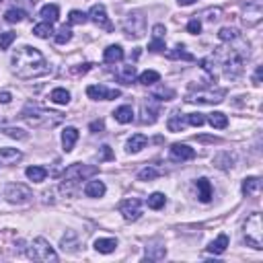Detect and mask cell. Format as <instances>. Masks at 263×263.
Instances as JSON below:
<instances>
[{
	"mask_svg": "<svg viewBox=\"0 0 263 263\" xmlns=\"http://www.w3.org/2000/svg\"><path fill=\"white\" fill-rule=\"evenodd\" d=\"M11 64H13V72L19 78H25V81L49 74V64L46 56L37 48H31V46H23L16 49L13 54Z\"/></svg>",
	"mask_w": 263,
	"mask_h": 263,
	"instance_id": "6da1fadb",
	"label": "cell"
},
{
	"mask_svg": "<svg viewBox=\"0 0 263 263\" xmlns=\"http://www.w3.org/2000/svg\"><path fill=\"white\" fill-rule=\"evenodd\" d=\"M21 117L27 121L31 128H56L62 121V113L48 111L37 103H27L21 111Z\"/></svg>",
	"mask_w": 263,
	"mask_h": 263,
	"instance_id": "7a4b0ae2",
	"label": "cell"
},
{
	"mask_svg": "<svg viewBox=\"0 0 263 263\" xmlns=\"http://www.w3.org/2000/svg\"><path fill=\"white\" fill-rule=\"evenodd\" d=\"M249 58V48H236V49H229L222 58V68L224 74L229 78H239L245 70V60Z\"/></svg>",
	"mask_w": 263,
	"mask_h": 263,
	"instance_id": "3957f363",
	"label": "cell"
},
{
	"mask_svg": "<svg viewBox=\"0 0 263 263\" xmlns=\"http://www.w3.org/2000/svg\"><path fill=\"white\" fill-rule=\"evenodd\" d=\"M243 236L247 241L249 247L261 251L263 249V224H261V214L259 212H253L247 222H245V229H243Z\"/></svg>",
	"mask_w": 263,
	"mask_h": 263,
	"instance_id": "277c9868",
	"label": "cell"
},
{
	"mask_svg": "<svg viewBox=\"0 0 263 263\" xmlns=\"http://www.w3.org/2000/svg\"><path fill=\"white\" fill-rule=\"evenodd\" d=\"M121 29H124V33L128 35V37H134V39L144 37V33H146V16H144V13H140V11L128 13L124 23H121Z\"/></svg>",
	"mask_w": 263,
	"mask_h": 263,
	"instance_id": "5b68a950",
	"label": "cell"
},
{
	"mask_svg": "<svg viewBox=\"0 0 263 263\" xmlns=\"http://www.w3.org/2000/svg\"><path fill=\"white\" fill-rule=\"evenodd\" d=\"M97 173H99V169L95 164L74 163L64 171V185H76V183L86 181L89 177H93V175H97Z\"/></svg>",
	"mask_w": 263,
	"mask_h": 263,
	"instance_id": "8992f818",
	"label": "cell"
},
{
	"mask_svg": "<svg viewBox=\"0 0 263 263\" xmlns=\"http://www.w3.org/2000/svg\"><path fill=\"white\" fill-rule=\"evenodd\" d=\"M224 97H226L224 89H199V91H194V93H187L185 101L187 103H199V105H216V103H222Z\"/></svg>",
	"mask_w": 263,
	"mask_h": 263,
	"instance_id": "52a82bcc",
	"label": "cell"
},
{
	"mask_svg": "<svg viewBox=\"0 0 263 263\" xmlns=\"http://www.w3.org/2000/svg\"><path fill=\"white\" fill-rule=\"evenodd\" d=\"M29 257L35 259V261H58V253L51 249V245L46 241V239H41V236H37V239H33L31 243V247H29Z\"/></svg>",
	"mask_w": 263,
	"mask_h": 263,
	"instance_id": "ba28073f",
	"label": "cell"
},
{
	"mask_svg": "<svg viewBox=\"0 0 263 263\" xmlns=\"http://www.w3.org/2000/svg\"><path fill=\"white\" fill-rule=\"evenodd\" d=\"M4 197L6 201L11 204H16V206H23V204H29L33 194L27 185H21V183H11V185L4 187Z\"/></svg>",
	"mask_w": 263,
	"mask_h": 263,
	"instance_id": "9c48e42d",
	"label": "cell"
},
{
	"mask_svg": "<svg viewBox=\"0 0 263 263\" xmlns=\"http://www.w3.org/2000/svg\"><path fill=\"white\" fill-rule=\"evenodd\" d=\"M119 214L126 218L128 222H136L140 216H142V204H140V199L136 197H128L119 204Z\"/></svg>",
	"mask_w": 263,
	"mask_h": 263,
	"instance_id": "30bf717a",
	"label": "cell"
},
{
	"mask_svg": "<svg viewBox=\"0 0 263 263\" xmlns=\"http://www.w3.org/2000/svg\"><path fill=\"white\" fill-rule=\"evenodd\" d=\"M263 19V6H261V0H253V2H249L247 6H245L243 11V23L247 25V27H255V25H259Z\"/></svg>",
	"mask_w": 263,
	"mask_h": 263,
	"instance_id": "8fae6325",
	"label": "cell"
},
{
	"mask_svg": "<svg viewBox=\"0 0 263 263\" xmlns=\"http://www.w3.org/2000/svg\"><path fill=\"white\" fill-rule=\"evenodd\" d=\"M86 95L93 101H111V99H117L121 93L117 89H107L105 84H91L86 86Z\"/></svg>",
	"mask_w": 263,
	"mask_h": 263,
	"instance_id": "7c38bea8",
	"label": "cell"
},
{
	"mask_svg": "<svg viewBox=\"0 0 263 263\" xmlns=\"http://www.w3.org/2000/svg\"><path fill=\"white\" fill-rule=\"evenodd\" d=\"M89 21H93L97 25L99 29H105V31H113V25L107 16V11H105L103 4H93L91 11H89Z\"/></svg>",
	"mask_w": 263,
	"mask_h": 263,
	"instance_id": "4fadbf2b",
	"label": "cell"
},
{
	"mask_svg": "<svg viewBox=\"0 0 263 263\" xmlns=\"http://www.w3.org/2000/svg\"><path fill=\"white\" fill-rule=\"evenodd\" d=\"M159 115H161V103L154 97L146 99L142 103V117H140V121H142V124H154V121L159 119Z\"/></svg>",
	"mask_w": 263,
	"mask_h": 263,
	"instance_id": "5bb4252c",
	"label": "cell"
},
{
	"mask_svg": "<svg viewBox=\"0 0 263 263\" xmlns=\"http://www.w3.org/2000/svg\"><path fill=\"white\" fill-rule=\"evenodd\" d=\"M171 159L173 161H191L196 159V150L194 148H189L187 144H173L171 146Z\"/></svg>",
	"mask_w": 263,
	"mask_h": 263,
	"instance_id": "9a60e30c",
	"label": "cell"
},
{
	"mask_svg": "<svg viewBox=\"0 0 263 263\" xmlns=\"http://www.w3.org/2000/svg\"><path fill=\"white\" fill-rule=\"evenodd\" d=\"M76 140H78V130L72 128V126L64 128V132H62V146H64V152H72V148H74V144H76Z\"/></svg>",
	"mask_w": 263,
	"mask_h": 263,
	"instance_id": "2e32d148",
	"label": "cell"
},
{
	"mask_svg": "<svg viewBox=\"0 0 263 263\" xmlns=\"http://www.w3.org/2000/svg\"><path fill=\"white\" fill-rule=\"evenodd\" d=\"M23 159V152L16 148H0V164H15Z\"/></svg>",
	"mask_w": 263,
	"mask_h": 263,
	"instance_id": "e0dca14e",
	"label": "cell"
},
{
	"mask_svg": "<svg viewBox=\"0 0 263 263\" xmlns=\"http://www.w3.org/2000/svg\"><path fill=\"white\" fill-rule=\"evenodd\" d=\"M196 185H197V197H199V201H201V204H208V201L212 199V185H210V181L206 177H199Z\"/></svg>",
	"mask_w": 263,
	"mask_h": 263,
	"instance_id": "ac0fdd59",
	"label": "cell"
},
{
	"mask_svg": "<svg viewBox=\"0 0 263 263\" xmlns=\"http://www.w3.org/2000/svg\"><path fill=\"white\" fill-rule=\"evenodd\" d=\"M146 144H148V138H146L144 134H134V136L128 140L126 150H128L130 154H136V152L142 150V148H146Z\"/></svg>",
	"mask_w": 263,
	"mask_h": 263,
	"instance_id": "d6986e66",
	"label": "cell"
},
{
	"mask_svg": "<svg viewBox=\"0 0 263 263\" xmlns=\"http://www.w3.org/2000/svg\"><path fill=\"white\" fill-rule=\"evenodd\" d=\"M39 16H41L43 23H51V25H54L60 19V8L56 4H46V6H41Z\"/></svg>",
	"mask_w": 263,
	"mask_h": 263,
	"instance_id": "ffe728a7",
	"label": "cell"
},
{
	"mask_svg": "<svg viewBox=\"0 0 263 263\" xmlns=\"http://www.w3.org/2000/svg\"><path fill=\"white\" fill-rule=\"evenodd\" d=\"M107 187H105L103 181H89L84 185V196L86 197H103Z\"/></svg>",
	"mask_w": 263,
	"mask_h": 263,
	"instance_id": "44dd1931",
	"label": "cell"
},
{
	"mask_svg": "<svg viewBox=\"0 0 263 263\" xmlns=\"http://www.w3.org/2000/svg\"><path fill=\"white\" fill-rule=\"evenodd\" d=\"M103 60L107 64L121 62V60H124V48H121V46H109L107 49L103 51Z\"/></svg>",
	"mask_w": 263,
	"mask_h": 263,
	"instance_id": "7402d4cb",
	"label": "cell"
},
{
	"mask_svg": "<svg viewBox=\"0 0 263 263\" xmlns=\"http://www.w3.org/2000/svg\"><path fill=\"white\" fill-rule=\"evenodd\" d=\"M185 126H187V121H185V117H183V113H179V111H173L169 115V119H166V128H169L171 132H183Z\"/></svg>",
	"mask_w": 263,
	"mask_h": 263,
	"instance_id": "603a6c76",
	"label": "cell"
},
{
	"mask_svg": "<svg viewBox=\"0 0 263 263\" xmlns=\"http://www.w3.org/2000/svg\"><path fill=\"white\" fill-rule=\"evenodd\" d=\"M261 191V179L259 177H247L243 181V194L245 196H257Z\"/></svg>",
	"mask_w": 263,
	"mask_h": 263,
	"instance_id": "cb8c5ba5",
	"label": "cell"
},
{
	"mask_svg": "<svg viewBox=\"0 0 263 263\" xmlns=\"http://www.w3.org/2000/svg\"><path fill=\"white\" fill-rule=\"evenodd\" d=\"M113 117H115V121H119V124H130V121L134 119V109H132L130 105H121V107L115 109Z\"/></svg>",
	"mask_w": 263,
	"mask_h": 263,
	"instance_id": "d4e9b609",
	"label": "cell"
},
{
	"mask_svg": "<svg viewBox=\"0 0 263 263\" xmlns=\"http://www.w3.org/2000/svg\"><path fill=\"white\" fill-rule=\"evenodd\" d=\"M226 247H229V236H226V234H218V239L210 243L208 251L214 253V255H222V253L226 251Z\"/></svg>",
	"mask_w": 263,
	"mask_h": 263,
	"instance_id": "484cf974",
	"label": "cell"
},
{
	"mask_svg": "<svg viewBox=\"0 0 263 263\" xmlns=\"http://www.w3.org/2000/svg\"><path fill=\"white\" fill-rule=\"evenodd\" d=\"M95 249H97L99 253H113L117 249V239H97L95 241Z\"/></svg>",
	"mask_w": 263,
	"mask_h": 263,
	"instance_id": "4316f807",
	"label": "cell"
},
{
	"mask_svg": "<svg viewBox=\"0 0 263 263\" xmlns=\"http://www.w3.org/2000/svg\"><path fill=\"white\" fill-rule=\"evenodd\" d=\"M25 175H27V179L33 183H43L48 177V171L43 169V166H29V169L25 171Z\"/></svg>",
	"mask_w": 263,
	"mask_h": 263,
	"instance_id": "83f0119b",
	"label": "cell"
},
{
	"mask_svg": "<svg viewBox=\"0 0 263 263\" xmlns=\"http://www.w3.org/2000/svg\"><path fill=\"white\" fill-rule=\"evenodd\" d=\"M49 101L56 103V105H68L70 103V93L66 89H62V86H58V89H54L49 93Z\"/></svg>",
	"mask_w": 263,
	"mask_h": 263,
	"instance_id": "f1b7e54d",
	"label": "cell"
},
{
	"mask_svg": "<svg viewBox=\"0 0 263 263\" xmlns=\"http://www.w3.org/2000/svg\"><path fill=\"white\" fill-rule=\"evenodd\" d=\"M208 121H210V126H212V128H216V130H224L226 126H229V117H226L224 113H220V111H214V113H210Z\"/></svg>",
	"mask_w": 263,
	"mask_h": 263,
	"instance_id": "f546056e",
	"label": "cell"
},
{
	"mask_svg": "<svg viewBox=\"0 0 263 263\" xmlns=\"http://www.w3.org/2000/svg\"><path fill=\"white\" fill-rule=\"evenodd\" d=\"M140 84H144V86H152V84H156L161 81V74L156 72V70H144L142 74H140Z\"/></svg>",
	"mask_w": 263,
	"mask_h": 263,
	"instance_id": "4dcf8cb0",
	"label": "cell"
},
{
	"mask_svg": "<svg viewBox=\"0 0 263 263\" xmlns=\"http://www.w3.org/2000/svg\"><path fill=\"white\" fill-rule=\"evenodd\" d=\"M146 204H148V208H150V210H161L166 204V197H164V194H161V191H154L152 196H148Z\"/></svg>",
	"mask_w": 263,
	"mask_h": 263,
	"instance_id": "1f68e13d",
	"label": "cell"
},
{
	"mask_svg": "<svg viewBox=\"0 0 263 263\" xmlns=\"http://www.w3.org/2000/svg\"><path fill=\"white\" fill-rule=\"evenodd\" d=\"M33 35H37L41 39H48L49 35H54V27H51V23H39L33 27Z\"/></svg>",
	"mask_w": 263,
	"mask_h": 263,
	"instance_id": "d6a6232c",
	"label": "cell"
},
{
	"mask_svg": "<svg viewBox=\"0 0 263 263\" xmlns=\"http://www.w3.org/2000/svg\"><path fill=\"white\" fill-rule=\"evenodd\" d=\"M166 56H169L171 60H179V58H181V60H187V62H191V60H194V54L185 51V48H183V46H177L175 49H171Z\"/></svg>",
	"mask_w": 263,
	"mask_h": 263,
	"instance_id": "836d02e7",
	"label": "cell"
},
{
	"mask_svg": "<svg viewBox=\"0 0 263 263\" xmlns=\"http://www.w3.org/2000/svg\"><path fill=\"white\" fill-rule=\"evenodd\" d=\"M54 39H56V43H60V46H64V43H68L70 39H72V29L64 25V27L58 29V33L54 35Z\"/></svg>",
	"mask_w": 263,
	"mask_h": 263,
	"instance_id": "e575fe53",
	"label": "cell"
},
{
	"mask_svg": "<svg viewBox=\"0 0 263 263\" xmlns=\"http://www.w3.org/2000/svg\"><path fill=\"white\" fill-rule=\"evenodd\" d=\"M86 21H89V15L82 13V11H70V15H68L70 25H84Z\"/></svg>",
	"mask_w": 263,
	"mask_h": 263,
	"instance_id": "d590c367",
	"label": "cell"
},
{
	"mask_svg": "<svg viewBox=\"0 0 263 263\" xmlns=\"http://www.w3.org/2000/svg\"><path fill=\"white\" fill-rule=\"evenodd\" d=\"M164 255H166L164 247H146V259L159 261V259H164Z\"/></svg>",
	"mask_w": 263,
	"mask_h": 263,
	"instance_id": "8d00e7d4",
	"label": "cell"
},
{
	"mask_svg": "<svg viewBox=\"0 0 263 263\" xmlns=\"http://www.w3.org/2000/svg\"><path fill=\"white\" fill-rule=\"evenodd\" d=\"M4 19H6V23H21L25 19V13L21 8H8L4 13Z\"/></svg>",
	"mask_w": 263,
	"mask_h": 263,
	"instance_id": "74e56055",
	"label": "cell"
},
{
	"mask_svg": "<svg viewBox=\"0 0 263 263\" xmlns=\"http://www.w3.org/2000/svg\"><path fill=\"white\" fill-rule=\"evenodd\" d=\"M218 39L220 41H234V39H239V31L232 29V27H222L220 31H218Z\"/></svg>",
	"mask_w": 263,
	"mask_h": 263,
	"instance_id": "f35d334b",
	"label": "cell"
},
{
	"mask_svg": "<svg viewBox=\"0 0 263 263\" xmlns=\"http://www.w3.org/2000/svg\"><path fill=\"white\" fill-rule=\"evenodd\" d=\"M119 76H121V81H124L126 84H130V82L136 78V66H132V64L121 66V72H119Z\"/></svg>",
	"mask_w": 263,
	"mask_h": 263,
	"instance_id": "ab89813d",
	"label": "cell"
},
{
	"mask_svg": "<svg viewBox=\"0 0 263 263\" xmlns=\"http://www.w3.org/2000/svg\"><path fill=\"white\" fill-rule=\"evenodd\" d=\"M161 175V171L159 169H154V166H146V169H142L138 173V179L140 181H152V179H156Z\"/></svg>",
	"mask_w": 263,
	"mask_h": 263,
	"instance_id": "60d3db41",
	"label": "cell"
},
{
	"mask_svg": "<svg viewBox=\"0 0 263 263\" xmlns=\"http://www.w3.org/2000/svg\"><path fill=\"white\" fill-rule=\"evenodd\" d=\"M152 97H154L156 101H171V99L175 97V91H173V89H166V86H161L159 91L152 93Z\"/></svg>",
	"mask_w": 263,
	"mask_h": 263,
	"instance_id": "b9f144b4",
	"label": "cell"
},
{
	"mask_svg": "<svg viewBox=\"0 0 263 263\" xmlns=\"http://www.w3.org/2000/svg\"><path fill=\"white\" fill-rule=\"evenodd\" d=\"M16 39V33L13 31H4V33H0V49H8L11 48V43Z\"/></svg>",
	"mask_w": 263,
	"mask_h": 263,
	"instance_id": "7bdbcfd3",
	"label": "cell"
},
{
	"mask_svg": "<svg viewBox=\"0 0 263 263\" xmlns=\"http://www.w3.org/2000/svg\"><path fill=\"white\" fill-rule=\"evenodd\" d=\"M185 121L189 126H194V128H201L206 124V117L201 115V113H189V115L185 117Z\"/></svg>",
	"mask_w": 263,
	"mask_h": 263,
	"instance_id": "ee69618b",
	"label": "cell"
},
{
	"mask_svg": "<svg viewBox=\"0 0 263 263\" xmlns=\"http://www.w3.org/2000/svg\"><path fill=\"white\" fill-rule=\"evenodd\" d=\"M2 132H4L6 136L16 138V140H25V138H27V132H23L19 128H2Z\"/></svg>",
	"mask_w": 263,
	"mask_h": 263,
	"instance_id": "f6af8a7d",
	"label": "cell"
},
{
	"mask_svg": "<svg viewBox=\"0 0 263 263\" xmlns=\"http://www.w3.org/2000/svg\"><path fill=\"white\" fill-rule=\"evenodd\" d=\"M187 33H191V35L201 33V21H199V19H191V21L187 23Z\"/></svg>",
	"mask_w": 263,
	"mask_h": 263,
	"instance_id": "bcb514c9",
	"label": "cell"
},
{
	"mask_svg": "<svg viewBox=\"0 0 263 263\" xmlns=\"http://www.w3.org/2000/svg\"><path fill=\"white\" fill-rule=\"evenodd\" d=\"M164 33H166V29H164V25H154L152 27V39H164Z\"/></svg>",
	"mask_w": 263,
	"mask_h": 263,
	"instance_id": "7dc6e473",
	"label": "cell"
},
{
	"mask_svg": "<svg viewBox=\"0 0 263 263\" xmlns=\"http://www.w3.org/2000/svg\"><path fill=\"white\" fill-rule=\"evenodd\" d=\"M148 49L150 51H163L164 49V39H152L148 43Z\"/></svg>",
	"mask_w": 263,
	"mask_h": 263,
	"instance_id": "c3c4849f",
	"label": "cell"
},
{
	"mask_svg": "<svg viewBox=\"0 0 263 263\" xmlns=\"http://www.w3.org/2000/svg\"><path fill=\"white\" fill-rule=\"evenodd\" d=\"M89 130L93 132V134H97V132H103V130H105V121H103V119H95V121H91Z\"/></svg>",
	"mask_w": 263,
	"mask_h": 263,
	"instance_id": "681fc988",
	"label": "cell"
},
{
	"mask_svg": "<svg viewBox=\"0 0 263 263\" xmlns=\"http://www.w3.org/2000/svg\"><path fill=\"white\" fill-rule=\"evenodd\" d=\"M206 15H208V16H206V19L214 23V21H218V19H220V15H222V11H220V8H214V11H212V8H210V11H206Z\"/></svg>",
	"mask_w": 263,
	"mask_h": 263,
	"instance_id": "f907efd6",
	"label": "cell"
},
{
	"mask_svg": "<svg viewBox=\"0 0 263 263\" xmlns=\"http://www.w3.org/2000/svg\"><path fill=\"white\" fill-rule=\"evenodd\" d=\"M101 159L103 161H113V152H111V148L107 144L101 146Z\"/></svg>",
	"mask_w": 263,
	"mask_h": 263,
	"instance_id": "816d5d0a",
	"label": "cell"
},
{
	"mask_svg": "<svg viewBox=\"0 0 263 263\" xmlns=\"http://www.w3.org/2000/svg\"><path fill=\"white\" fill-rule=\"evenodd\" d=\"M261 76H263V66H257L255 76H253V84H255V86H259V84H261Z\"/></svg>",
	"mask_w": 263,
	"mask_h": 263,
	"instance_id": "f5cc1de1",
	"label": "cell"
},
{
	"mask_svg": "<svg viewBox=\"0 0 263 263\" xmlns=\"http://www.w3.org/2000/svg\"><path fill=\"white\" fill-rule=\"evenodd\" d=\"M91 66L93 64H82V68H72L70 72H72V74H84V72H89V70H91Z\"/></svg>",
	"mask_w": 263,
	"mask_h": 263,
	"instance_id": "db71d44e",
	"label": "cell"
},
{
	"mask_svg": "<svg viewBox=\"0 0 263 263\" xmlns=\"http://www.w3.org/2000/svg\"><path fill=\"white\" fill-rule=\"evenodd\" d=\"M11 99H13V97H11V93H8V91H2V93H0V103H4V105H6V103H11Z\"/></svg>",
	"mask_w": 263,
	"mask_h": 263,
	"instance_id": "11a10c76",
	"label": "cell"
},
{
	"mask_svg": "<svg viewBox=\"0 0 263 263\" xmlns=\"http://www.w3.org/2000/svg\"><path fill=\"white\" fill-rule=\"evenodd\" d=\"M196 0H177V4L179 6H189V4H194Z\"/></svg>",
	"mask_w": 263,
	"mask_h": 263,
	"instance_id": "9f6ffc18",
	"label": "cell"
},
{
	"mask_svg": "<svg viewBox=\"0 0 263 263\" xmlns=\"http://www.w3.org/2000/svg\"><path fill=\"white\" fill-rule=\"evenodd\" d=\"M0 2H2V0H0Z\"/></svg>",
	"mask_w": 263,
	"mask_h": 263,
	"instance_id": "6f0895ef",
	"label": "cell"
}]
</instances>
